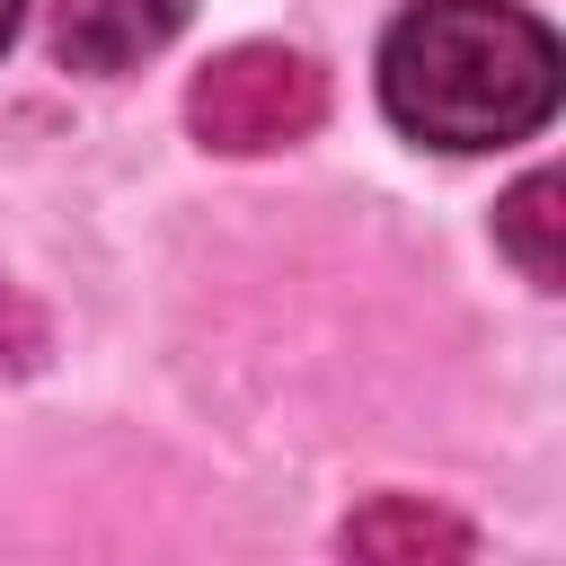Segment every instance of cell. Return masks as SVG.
Listing matches in <instances>:
<instances>
[{"mask_svg": "<svg viewBox=\"0 0 566 566\" xmlns=\"http://www.w3.org/2000/svg\"><path fill=\"white\" fill-rule=\"evenodd\" d=\"M380 106L424 150H504L557 106V35L513 0H416L380 35Z\"/></svg>", "mask_w": 566, "mask_h": 566, "instance_id": "6da1fadb", "label": "cell"}, {"mask_svg": "<svg viewBox=\"0 0 566 566\" xmlns=\"http://www.w3.org/2000/svg\"><path fill=\"white\" fill-rule=\"evenodd\" d=\"M318 115H327V80H318V62H301L283 44H230L186 88V124L203 150H283Z\"/></svg>", "mask_w": 566, "mask_h": 566, "instance_id": "7a4b0ae2", "label": "cell"}, {"mask_svg": "<svg viewBox=\"0 0 566 566\" xmlns=\"http://www.w3.org/2000/svg\"><path fill=\"white\" fill-rule=\"evenodd\" d=\"M195 0H53V53L71 71H133L150 62L177 27H186Z\"/></svg>", "mask_w": 566, "mask_h": 566, "instance_id": "3957f363", "label": "cell"}, {"mask_svg": "<svg viewBox=\"0 0 566 566\" xmlns=\"http://www.w3.org/2000/svg\"><path fill=\"white\" fill-rule=\"evenodd\" d=\"M566 186L539 168V177H522L513 195H504V212H495V239H504V256L539 283V292H557L566 283Z\"/></svg>", "mask_w": 566, "mask_h": 566, "instance_id": "277c9868", "label": "cell"}, {"mask_svg": "<svg viewBox=\"0 0 566 566\" xmlns=\"http://www.w3.org/2000/svg\"><path fill=\"white\" fill-rule=\"evenodd\" d=\"M345 548H363V557H460L469 531L424 513V504H371L363 522H345Z\"/></svg>", "mask_w": 566, "mask_h": 566, "instance_id": "5b68a950", "label": "cell"}, {"mask_svg": "<svg viewBox=\"0 0 566 566\" xmlns=\"http://www.w3.org/2000/svg\"><path fill=\"white\" fill-rule=\"evenodd\" d=\"M18 18H27V0H0V53H9V35H18Z\"/></svg>", "mask_w": 566, "mask_h": 566, "instance_id": "8992f818", "label": "cell"}]
</instances>
